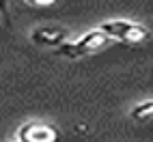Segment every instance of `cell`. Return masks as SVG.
I'll return each instance as SVG.
<instances>
[{
	"label": "cell",
	"instance_id": "obj_1",
	"mask_svg": "<svg viewBox=\"0 0 153 142\" xmlns=\"http://www.w3.org/2000/svg\"><path fill=\"white\" fill-rule=\"evenodd\" d=\"M108 43H110V39L101 33L99 28H95V30H88V33L80 35L76 41H63L58 47H54V52L60 58L76 60V58H82V56H91V54L101 52L104 47H108Z\"/></svg>",
	"mask_w": 153,
	"mask_h": 142
},
{
	"label": "cell",
	"instance_id": "obj_3",
	"mask_svg": "<svg viewBox=\"0 0 153 142\" xmlns=\"http://www.w3.org/2000/svg\"><path fill=\"white\" fill-rule=\"evenodd\" d=\"M17 140L22 142H58L60 129L43 121H28L17 129Z\"/></svg>",
	"mask_w": 153,
	"mask_h": 142
},
{
	"label": "cell",
	"instance_id": "obj_2",
	"mask_svg": "<svg viewBox=\"0 0 153 142\" xmlns=\"http://www.w3.org/2000/svg\"><path fill=\"white\" fill-rule=\"evenodd\" d=\"M110 41H121L127 45H138L149 39V28L131 19H108L97 26Z\"/></svg>",
	"mask_w": 153,
	"mask_h": 142
},
{
	"label": "cell",
	"instance_id": "obj_6",
	"mask_svg": "<svg viewBox=\"0 0 153 142\" xmlns=\"http://www.w3.org/2000/svg\"><path fill=\"white\" fill-rule=\"evenodd\" d=\"M24 2L33 4V7H52L56 0H24Z\"/></svg>",
	"mask_w": 153,
	"mask_h": 142
},
{
	"label": "cell",
	"instance_id": "obj_5",
	"mask_svg": "<svg viewBox=\"0 0 153 142\" xmlns=\"http://www.w3.org/2000/svg\"><path fill=\"white\" fill-rule=\"evenodd\" d=\"M129 116L134 121H138V123H147V121H151V116H153V101L145 99V101H140V104H136L134 108H131Z\"/></svg>",
	"mask_w": 153,
	"mask_h": 142
},
{
	"label": "cell",
	"instance_id": "obj_4",
	"mask_svg": "<svg viewBox=\"0 0 153 142\" xmlns=\"http://www.w3.org/2000/svg\"><path fill=\"white\" fill-rule=\"evenodd\" d=\"M30 41L41 47H58L63 41H67V30L58 26H41L30 33Z\"/></svg>",
	"mask_w": 153,
	"mask_h": 142
},
{
	"label": "cell",
	"instance_id": "obj_7",
	"mask_svg": "<svg viewBox=\"0 0 153 142\" xmlns=\"http://www.w3.org/2000/svg\"><path fill=\"white\" fill-rule=\"evenodd\" d=\"M9 142H22V140H17V138H15V140H9Z\"/></svg>",
	"mask_w": 153,
	"mask_h": 142
}]
</instances>
